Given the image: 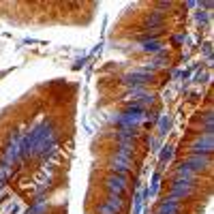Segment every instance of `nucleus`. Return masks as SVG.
<instances>
[]
</instances>
